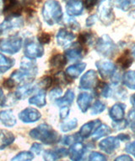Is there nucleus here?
Returning a JSON list of instances; mask_svg holds the SVG:
<instances>
[{
    "label": "nucleus",
    "mask_w": 135,
    "mask_h": 161,
    "mask_svg": "<svg viewBox=\"0 0 135 161\" xmlns=\"http://www.w3.org/2000/svg\"><path fill=\"white\" fill-rule=\"evenodd\" d=\"M38 69L36 63L33 59L29 58H22L20 63V69L14 71L10 78L14 80V83H25V81H30L36 77Z\"/></svg>",
    "instance_id": "nucleus-1"
},
{
    "label": "nucleus",
    "mask_w": 135,
    "mask_h": 161,
    "mask_svg": "<svg viewBox=\"0 0 135 161\" xmlns=\"http://www.w3.org/2000/svg\"><path fill=\"white\" fill-rule=\"evenodd\" d=\"M30 136L47 145L55 144L60 140V136L58 132L47 124H41L32 129L30 131Z\"/></svg>",
    "instance_id": "nucleus-2"
},
{
    "label": "nucleus",
    "mask_w": 135,
    "mask_h": 161,
    "mask_svg": "<svg viewBox=\"0 0 135 161\" xmlns=\"http://www.w3.org/2000/svg\"><path fill=\"white\" fill-rule=\"evenodd\" d=\"M42 16L49 25L59 23L63 19V10L57 0H47L42 8Z\"/></svg>",
    "instance_id": "nucleus-3"
},
{
    "label": "nucleus",
    "mask_w": 135,
    "mask_h": 161,
    "mask_svg": "<svg viewBox=\"0 0 135 161\" xmlns=\"http://www.w3.org/2000/svg\"><path fill=\"white\" fill-rule=\"evenodd\" d=\"M96 50L100 54L105 57H112L117 52V47L110 36L108 35H103L97 40Z\"/></svg>",
    "instance_id": "nucleus-4"
},
{
    "label": "nucleus",
    "mask_w": 135,
    "mask_h": 161,
    "mask_svg": "<svg viewBox=\"0 0 135 161\" xmlns=\"http://www.w3.org/2000/svg\"><path fill=\"white\" fill-rule=\"evenodd\" d=\"M98 15L100 20L104 25H109L113 22L115 15L113 14L112 0H101L98 7Z\"/></svg>",
    "instance_id": "nucleus-5"
},
{
    "label": "nucleus",
    "mask_w": 135,
    "mask_h": 161,
    "mask_svg": "<svg viewBox=\"0 0 135 161\" xmlns=\"http://www.w3.org/2000/svg\"><path fill=\"white\" fill-rule=\"evenodd\" d=\"M22 47V39L19 36H13L0 41V51L8 54H14Z\"/></svg>",
    "instance_id": "nucleus-6"
},
{
    "label": "nucleus",
    "mask_w": 135,
    "mask_h": 161,
    "mask_svg": "<svg viewBox=\"0 0 135 161\" xmlns=\"http://www.w3.org/2000/svg\"><path fill=\"white\" fill-rule=\"evenodd\" d=\"M24 53L26 58H41L44 53V47L42 45L35 40H26L25 43V49Z\"/></svg>",
    "instance_id": "nucleus-7"
},
{
    "label": "nucleus",
    "mask_w": 135,
    "mask_h": 161,
    "mask_svg": "<svg viewBox=\"0 0 135 161\" xmlns=\"http://www.w3.org/2000/svg\"><path fill=\"white\" fill-rule=\"evenodd\" d=\"M100 75L103 79H107L112 76L116 71V67L113 63L108 60H100L96 63Z\"/></svg>",
    "instance_id": "nucleus-8"
},
{
    "label": "nucleus",
    "mask_w": 135,
    "mask_h": 161,
    "mask_svg": "<svg viewBox=\"0 0 135 161\" xmlns=\"http://www.w3.org/2000/svg\"><path fill=\"white\" fill-rule=\"evenodd\" d=\"M98 82L96 72L91 69L88 70L86 74H84L80 81V87L81 89H91L96 87Z\"/></svg>",
    "instance_id": "nucleus-9"
},
{
    "label": "nucleus",
    "mask_w": 135,
    "mask_h": 161,
    "mask_svg": "<svg viewBox=\"0 0 135 161\" xmlns=\"http://www.w3.org/2000/svg\"><path fill=\"white\" fill-rule=\"evenodd\" d=\"M41 116V113L34 108H26L19 114V119L25 123L36 122Z\"/></svg>",
    "instance_id": "nucleus-10"
},
{
    "label": "nucleus",
    "mask_w": 135,
    "mask_h": 161,
    "mask_svg": "<svg viewBox=\"0 0 135 161\" xmlns=\"http://www.w3.org/2000/svg\"><path fill=\"white\" fill-rule=\"evenodd\" d=\"M24 24V20L19 16H7L3 22L0 24V31H7L13 28L21 27Z\"/></svg>",
    "instance_id": "nucleus-11"
},
{
    "label": "nucleus",
    "mask_w": 135,
    "mask_h": 161,
    "mask_svg": "<svg viewBox=\"0 0 135 161\" xmlns=\"http://www.w3.org/2000/svg\"><path fill=\"white\" fill-rule=\"evenodd\" d=\"M75 34L72 33L70 31H69L66 29L62 28L57 33L56 36V39H57V42L60 47H66L68 46L71 44L72 41L75 39Z\"/></svg>",
    "instance_id": "nucleus-12"
},
{
    "label": "nucleus",
    "mask_w": 135,
    "mask_h": 161,
    "mask_svg": "<svg viewBox=\"0 0 135 161\" xmlns=\"http://www.w3.org/2000/svg\"><path fill=\"white\" fill-rule=\"evenodd\" d=\"M84 3L82 0H69L66 5V11L69 16H78L83 13Z\"/></svg>",
    "instance_id": "nucleus-13"
},
{
    "label": "nucleus",
    "mask_w": 135,
    "mask_h": 161,
    "mask_svg": "<svg viewBox=\"0 0 135 161\" xmlns=\"http://www.w3.org/2000/svg\"><path fill=\"white\" fill-rule=\"evenodd\" d=\"M119 142L120 141L117 137L109 136L100 142L99 147L105 153H112L114 150H116L119 147Z\"/></svg>",
    "instance_id": "nucleus-14"
},
{
    "label": "nucleus",
    "mask_w": 135,
    "mask_h": 161,
    "mask_svg": "<svg viewBox=\"0 0 135 161\" xmlns=\"http://www.w3.org/2000/svg\"><path fill=\"white\" fill-rule=\"evenodd\" d=\"M85 152H86V147L82 142H76L73 143L69 152L70 159L72 161H80Z\"/></svg>",
    "instance_id": "nucleus-15"
},
{
    "label": "nucleus",
    "mask_w": 135,
    "mask_h": 161,
    "mask_svg": "<svg viewBox=\"0 0 135 161\" xmlns=\"http://www.w3.org/2000/svg\"><path fill=\"white\" fill-rule=\"evenodd\" d=\"M68 153H69L68 150L63 147L54 150H47L43 154V158L45 161H56L58 158L67 156Z\"/></svg>",
    "instance_id": "nucleus-16"
},
{
    "label": "nucleus",
    "mask_w": 135,
    "mask_h": 161,
    "mask_svg": "<svg viewBox=\"0 0 135 161\" xmlns=\"http://www.w3.org/2000/svg\"><path fill=\"white\" fill-rule=\"evenodd\" d=\"M101 120L100 119H96V120H91L90 122L86 123L84 125H82V127L80 128L79 135L81 136V138H87L91 136V133L96 130V128H97L101 125Z\"/></svg>",
    "instance_id": "nucleus-17"
},
{
    "label": "nucleus",
    "mask_w": 135,
    "mask_h": 161,
    "mask_svg": "<svg viewBox=\"0 0 135 161\" xmlns=\"http://www.w3.org/2000/svg\"><path fill=\"white\" fill-rule=\"evenodd\" d=\"M65 51V57L69 60H76L82 58V47L79 42L74 43Z\"/></svg>",
    "instance_id": "nucleus-18"
},
{
    "label": "nucleus",
    "mask_w": 135,
    "mask_h": 161,
    "mask_svg": "<svg viewBox=\"0 0 135 161\" xmlns=\"http://www.w3.org/2000/svg\"><path fill=\"white\" fill-rule=\"evenodd\" d=\"M0 121L7 127H11L16 124V118L10 109H5L0 112Z\"/></svg>",
    "instance_id": "nucleus-19"
},
{
    "label": "nucleus",
    "mask_w": 135,
    "mask_h": 161,
    "mask_svg": "<svg viewBox=\"0 0 135 161\" xmlns=\"http://www.w3.org/2000/svg\"><path fill=\"white\" fill-rule=\"evenodd\" d=\"M36 90V86L33 84H25L24 86H19L17 89L14 96L17 99H25L28 96L32 94Z\"/></svg>",
    "instance_id": "nucleus-20"
},
{
    "label": "nucleus",
    "mask_w": 135,
    "mask_h": 161,
    "mask_svg": "<svg viewBox=\"0 0 135 161\" xmlns=\"http://www.w3.org/2000/svg\"><path fill=\"white\" fill-rule=\"evenodd\" d=\"M124 111H125V105L122 103H116L111 108L109 114L112 119L115 121H121L123 119Z\"/></svg>",
    "instance_id": "nucleus-21"
},
{
    "label": "nucleus",
    "mask_w": 135,
    "mask_h": 161,
    "mask_svg": "<svg viewBox=\"0 0 135 161\" xmlns=\"http://www.w3.org/2000/svg\"><path fill=\"white\" fill-rule=\"evenodd\" d=\"M91 102H92V96L87 92H82L78 97V106L83 113H86L88 110V108L91 107Z\"/></svg>",
    "instance_id": "nucleus-22"
},
{
    "label": "nucleus",
    "mask_w": 135,
    "mask_h": 161,
    "mask_svg": "<svg viewBox=\"0 0 135 161\" xmlns=\"http://www.w3.org/2000/svg\"><path fill=\"white\" fill-rule=\"evenodd\" d=\"M14 136L10 131L6 130H0V149H3L13 143Z\"/></svg>",
    "instance_id": "nucleus-23"
},
{
    "label": "nucleus",
    "mask_w": 135,
    "mask_h": 161,
    "mask_svg": "<svg viewBox=\"0 0 135 161\" xmlns=\"http://www.w3.org/2000/svg\"><path fill=\"white\" fill-rule=\"evenodd\" d=\"M86 63H78L73 64L67 68L66 74L72 78H77L86 69Z\"/></svg>",
    "instance_id": "nucleus-24"
},
{
    "label": "nucleus",
    "mask_w": 135,
    "mask_h": 161,
    "mask_svg": "<svg viewBox=\"0 0 135 161\" xmlns=\"http://www.w3.org/2000/svg\"><path fill=\"white\" fill-rule=\"evenodd\" d=\"M75 99V92L71 89L67 90L64 97H59L56 100V103L58 106H69L71 105L73 101Z\"/></svg>",
    "instance_id": "nucleus-25"
},
{
    "label": "nucleus",
    "mask_w": 135,
    "mask_h": 161,
    "mask_svg": "<svg viewBox=\"0 0 135 161\" xmlns=\"http://www.w3.org/2000/svg\"><path fill=\"white\" fill-rule=\"evenodd\" d=\"M29 103L30 104L37 106L39 108L44 107L47 103V102H46V92L44 90H41L37 94L30 97Z\"/></svg>",
    "instance_id": "nucleus-26"
},
{
    "label": "nucleus",
    "mask_w": 135,
    "mask_h": 161,
    "mask_svg": "<svg viewBox=\"0 0 135 161\" xmlns=\"http://www.w3.org/2000/svg\"><path fill=\"white\" fill-rule=\"evenodd\" d=\"M14 59L6 57L0 53V72L4 73L14 66Z\"/></svg>",
    "instance_id": "nucleus-27"
},
{
    "label": "nucleus",
    "mask_w": 135,
    "mask_h": 161,
    "mask_svg": "<svg viewBox=\"0 0 135 161\" xmlns=\"http://www.w3.org/2000/svg\"><path fill=\"white\" fill-rule=\"evenodd\" d=\"M122 81L125 86L130 89H135V71L129 70L123 75Z\"/></svg>",
    "instance_id": "nucleus-28"
},
{
    "label": "nucleus",
    "mask_w": 135,
    "mask_h": 161,
    "mask_svg": "<svg viewBox=\"0 0 135 161\" xmlns=\"http://www.w3.org/2000/svg\"><path fill=\"white\" fill-rule=\"evenodd\" d=\"M66 63L67 58L65 55L60 54V53L54 55L50 60V64L54 68H63L66 64Z\"/></svg>",
    "instance_id": "nucleus-29"
},
{
    "label": "nucleus",
    "mask_w": 135,
    "mask_h": 161,
    "mask_svg": "<svg viewBox=\"0 0 135 161\" xmlns=\"http://www.w3.org/2000/svg\"><path fill=\"white\" fill-rule=\"evenodd\" d=\"M112 133V130L111 128L106 125H101L97 127V129L94 131L93 133V139L94 140H97V139L101 138L102 136H105L106 135Z\"/></svg>",
    "instance_id": "nucleus-30"
},
{
    "label": "nucleus",
    "mask_w": 135,
    "mask_h": 161,
    "mask_svg": "<svg viewBox=\"0 0 135 161\" xmlns=\"http://www.w3.org/2000/svg\"><path fill=\"white\" fill-rule=\"evenodd\" d=\"M115 6L123 11H127L128 9L135 7V0H116Z\"/></svg>",
    "instance_id": "nucleus-31"
},
{
    "label": "nucleus",
    "mask_w": 135,
    "mask_h": 161,
    "mask_svg": "<svg viewBox=\"0 0 135 161\" xmlns=\"http://www.w3.org/2000/svg\"><path fill=\"white\" fill-rule=\"evenodd\" d=\"M132 58L130 57L129 52L128 51H125V53L118 58L117 63L122 68V69H127L132 64Z\"/></svg>",
    "instance_id": "nucleus-32"
},
{
    "label": "nucleus",
    "mask_w": 135,
    "mask_h": 161,
    "mask_svg": "<svg viewBox=\"0 0 135 161\" xmlns=\"http://www.w3.org/2000/svg\"><path fill=\"white\" fill-rule=\"evenodd\" d=\"M34 158L33 153L29 151H23L12 158L11 161H31Z\"/></svg>",
    "instance_id": "nucleus-33"
},
{
    "label": "nucleus",
    "mask_w": 135,
    "mask_h": 161,
    "mask_svg": "<svg viewBox=\"0 0 135 161\" xmlns=\"http://www.w3.org/2000/svg\"><path fill=\"white\" fill-rule=\"evenodd\" d=\"M77 119H75H75H70L69 121H66V122L63 123V124L60 125V128L62 131H64V132H68V131H70V130L75 129V128L77 127Z\"/></svg>",
    "instance_id": "nucleus-34"
},
{
    "label": "nucleus",
    "mask_w": 135,
    "mask_h": 161,
    "mask_svg": "<svg viewBox=\"0 0 135 161\" xmlns=\"http://www.w3.org/2000/svg\"><path fill=\"white\" fill-rule=\"evenodd\" d=\"M96 87L99 89V94L103 96L104 97H110L111 94H112V89L105 82H101L98 85H96Z\"/></svg>",
    "instance_id": "nucleus-35"
},
{
    "label": "nucleus",
    "mask_w": 135,
    "mask_h": 161,
    "mask_svg": "<svg viewBox=\"0 0 135 161\" xmlns=\"http://www.w3.org/2000/svg\"><path fill=\"white\" fill-rule=\"evenodd\" d=\"M106 109V104L102 103L101 101H96V103L93 104L92 108H91V114L92 115H96V114H101Z\"/></svg>",
    "instance_id": "nucleus-36"
},
{
    "label": "nucleus",
    "mask_w": 135,
    "mask_h": 161,
    "mask_svg": "<svg viewBox=\"0 0 135 161\" xmlns=\"http://www.w3.org/2000/svg\"><path fill=\"white\" fill-rule=\"evenodd\" d=\"M93 35L91 32H83L80 34L79 41L81 44H91L93 42Z\"/></svg>",
    "instance_id": "nucleus-37"
},
{
    "label": "nucleus",
    "mask_w": 135,
    "mask_h": 161,
    "mask_svg": "<svg viewBox=\"0 0 135 161\" xmlns=\"http://www.w3.org/2000/svg\"><path fill=\"white\" fill-rule=\"evenodd\" d=\"M54 80L56 81V83L58 84V85H67L69 83L67 80V76L63 72H59L58 73L57 75L54 76Z\"/></svg>",
    "instance_id": "nucleus-38"
},
{
    "label": "nucleus",
    "mask_w": 135,
    "mask_h": 161,
    "mask_svg": "<svg viewBox=\"0 0 135 161\" xmlns=\"http://www.w3.org/2000/svg\"><path fill=\"white\" fill-rule=\"evenodd\" d=\"M106 157L98 152H93L89 157V161H106Z\"/></svg>",
    "instance_id": "nucleus-39"
},
{
    "label": "nucleus",
    "mask_w": 135,
    "mask_h": 161,
    "mask_svg": "<svg viewBox=\"0 0 135 161\" xmlns=\"http://www.w3.org/2000/svg\"><path fill=\"white\" fill-rule=\"evenodd\" d=\"M81 138V136L79 135V133L73 135V136H67L64 137V143L66 145H69L71 143H75V142H78L79 139Z\"/></svg>",
    "instance_id": "nucleus-40"
},
{
    "label": "nucleus",
    "mask_w": 135,
    "mask_h": 161,
    "mask_svg": "<svg viewBox=\"0 0 135 161\" xmlns=\"http://www.w3.org/2000/svg\"><path fill=\"white\" fill-rule=\"evenodd\" d=\"M62 89L58 88V87H55V88H53L51 92H50V98L51 99H54L57 100L58 98H59L62 94Z\"/></svg>",
    "instance_id": "nucleus-41"
},
{
    "label": "nucleus",
    "mask_w": 135,
    "mask_h": 161,
    "mask_svg": "<svg viewBox=\"0 0 135 161\" xmlns=\"http://www.w3.org/2000/svg\"><path fill=\"white\" fill-rule=\"evenodd\" d=\"M50 41H51V35L46 33V32L41 34L38 38V42L41 44H47V43H49Z\"/></svg>",
    "instance_id": "nucleus-42"
},
{
    "label": "nucleus",
    "mask_w": 135,
    "mask_h": 161,
    "mask_svg": "<svg viewBox=\"0 0 135 161\" xmlns=\"http://www.w3.org/2000/svg\"><path fill=\"white\" fill-rule=\"evenodd\" d=\"M69 106H62L60 108V112H59V115L62 119H66L67 117L69 116Z\"/></svg>",
    "instance_id": "nucleus-43"
},
{
    "label": "nucleus",
    "mask_w": 135,
    "mask_h": 161,
    "mask_svg": "<svg viewBox=\"0 0 135 161\" xmlns=\"http://www.w3.org/2000/svg\"><path fill=\"white\" fill-rule=\"evenodd\" d=\"M41 150H42V147H41V144L39 143H34L31 147H30V151L31 153H34L36 155H40L41 153Z\"/></svg>",
    "instance_id": "nucleus-44"
},
{
    "label": "nucleus",
    "mask_w": 135,
    "mask_h": 161,
    "mask_svg": "<svg viewBox=\"0 0 135 161\" xmlns=\"http://www.w3.org/2000/svg\"><path fill=\"white\" fill-rule=\"evenodd\" d=\"M67 25H69V27L74 29V30H79L80 29V24L74 19H67Z\"/></svg>",
    "instance_id": "nucleus-45"
},
{
    "label": "nucleus",
    "mask_w": 135,
    "mask_h": 161,
    "mask_svg": "<svg viewBox=\"0 0 135 161\" xmlns=\"http://www.w3.org/2000/svg\"><path fill=\"white\" fill-rule=\"evenodd\" d=\"M128 122L126 120H121V121H117V122L113 123V126L117 128V130H121V129H125L127 126Z\"/></svg>",
    "instance_id": "nucleus-46"
},
{
    "label": "nucleus",
    "mask_w": 135,
    "mask_h": 161,
    "mask_svg": "<svg viewBox=\"0 0 135 161\" xmlns=\"http://www.w3.org/2000/svg\"><path fill=\"white\" fill-rule=\"evenodd\" d=\"M96 19H97V15L96 14H92L91 16H89L86 19V25L88 26V27H91L92 25H94L96 22Z\"/></svg>",
    "instance_id": "nucleus-47"
},
{
    "label": "nucleus",
    "mask_w": 135,
    "mask_h": 161,
    "mask_svg": "<svg viewBox=\"0 0 135 161\" xmlns=\"http://www.w3.org/2000/svg\"><path fill=\"white\" fill-rule=\"evenodd\" d=\"M126 152L130 153V154H132V155H133L135 157V141L131 142V143H128L126 146Z\"/></svg>",
    "instance_id": "nucleus-48"
},
{
    "label": "nucleus",
    "mask_w": 135,
    "mask_h": 161,
    "mask_svg": "<svg viewBox=\"0 0 135 161\" xmlns=\"http://www.w3.org/2000/svg\"><path fill=\"white\" fill-rule=\"evenodd\" d=\"M52 83H53V79L51 77H49V76L45 77L44 79L41 81V86H43V87H46V88L49 87V86L52 85Z\"/></svg>",
    "instance_id": "nucleus-49"
},
{
    "label": "nucleus",
    "mask_w": 135,
    "mask_h": 161,
    "mask_svg": "<svg viewBox=\"0 0 135 161\" xmlns=\"http://www.w3.org/2000/svg\"><path fill=\"white\" fill-rule=\"evenodd\" d=\"M3 86H5L6 88H12V87H14L15 86V83H14V81L12 80L11 78H9V79L5 80V81L3 82Z\"/></svg>",
    "instance_id": "nucleus-50"
},
{
    "label": "nucleus",
    "mask_w": 135,
    "mask_h": 161,
    "mask_svg": "<svg viewBox=\"0 0 135 161\" xmlns=\"http://www.w3.org/2000/svg\"><path fill=\"white\" fill-rule=\"evenodd\" d=\"M114 161H132V159L129 155H125V154H123V155L118 156L117 158H115Z\"/></svg>",
    "instance_id": "nucleus-51"
},
{
    "label": "nucleus",
    "mask_w": 135,
    "mask_h": 161,
    "mask_svg": "<svg viewBox=\"0 0 135 161\" xmlns=\"http://www.w3.org/2000/svg\"><path fill=\"white\" fill-rule=\"evenodd\" d=\"M97 3V0H85V4L87 8H92Z\"/></svg>",
    "instance_id": "nucleus-52"
},
{
    "label": "nucleus",
    "mask_w": 135,
    "mask_h": 161,
    "mask_svg": "<svg viewBox=\"0 0 135 161\" xmlns=\"http://www.w3.org/2000/svg\"><path fill=\"white\" fill-rule=\"evenodd\" d=\"M119 139V141H128L130 139V136L126 135V134H120L118 136H117Z\"/></svg>",
    "instance_id": "nucleus-53"
},
{
    "label": "nucleus",
    "mask_w": 135,
    "mask_h": 161,
    "mask_svg": "<svg viewBox=\"0 0 135 161\" xmlns=\"http://www.w3.org/2000/svg\"><path fill=\"white\" fill-rule=\"evenodd\" d=\"M4 100H5V97H4V95H3V90L0 88V105L3 106Z\"/></svg>",
    "instance_id": "nucleus-54"
},
{
    "label": "nucleus",
    "mask_w": 135,
    "mask_h": 161,
    "mask_svg": "<svg viewBox=\"0 0 135 161\" xmlns=\"http://www.w3.org/2000/svg\"><path fill=\"white\" fill-rule=\"evenodd\" d=\"M4 4H5V0H0V14L3 12Z\"/></svg>",
    "instance_id": "nucleus-55"
},
{
    "label": "nucleus",
    "mask_w": 135,
    "mask_h": 161,
    "mask_svg": "<svg viewBox=\"0 0 135 161\" xmlns=\"http://www.w3.org/2000/svg\"><path fill=\"white\" fill-rule=\"evenodd\" d=\"M130 125H131V128H132V130L133 132H135V119L130 121Z\"/></svg>",
    "instance_id": "nucleus-56"
},
{
    "label": "nucleus",
    "mask_w": 135,
    "mask_h": 161,
    "mask_svg": "<svg viewBox=\"0 0 135 161\" xmlns=\"http://www.w3.org/2000/svg\"><path fill=\"white\" fill-rule=\"evenodd\" d=\"M131 103H132V105L135 107V93L134 94H132V97H131Z\"/></svg>",
    "instance_id": "nucleus-57"
},
{
    "label": "nucleus",
    "mask_w": 135,
    "mask_h": 161,
    "mask_svg": "<svg viewBox=\"0 0 135 161\" xmlns=\"http://www.w3.org/2000/svg\"><path fill=\"white\" fill-rule=\"evenodd\" d=\"M131 53H132V55L135 58V44L132 46V50H131Z\"/></svg>",
    "instance_id": "nucleus-58"
}]
</instances>
